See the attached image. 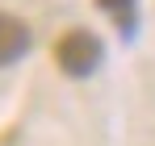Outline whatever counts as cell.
Returning <instances> with one entry per match:
<instances>
[{"mask_svg": "<svg viewBox=\"0 0 155 146\" xmlns=\"http://www.w3.org/2000/svg\"><path fill=\"white\" fill-rule=\"evenodd\" d=\"M54 63H59V71L71 75V79H88L105 63V42L92 29H67L54 42Z\"/></svg>", "mask_w": 155, "mask_h": 146, "instance_id": "6da1fadb", "label": "cell"}, {"mask_svg": "<svg viewBox=\"0 0 155 146\" xmlns=\"http://www.w3.org/2000/svg\"><path fill=\"white\" fill-rule=\"evenodd\" d=\"M25 50H29V25L13 13H0V67L17 63Z\"/></svg>", "mask_w": 155, "mask_h": 146, "instance_id": "7a4b0ae2", "label": "cell"}, {"mask_svg": "<svg viewBox=\"0 0 155 146\" xmlns=\"http://www.w3.org/2000/svg\"><path fill=\"white\" fill-rule=\"evenodd\" d=\"M105 13L117 21V29H122V38H130L134 29H138V0H97Z\"/></svg>", "mask_w": 155, "mask_h": 146, "instance_id": "3957f363", "label": "cell"}]
</instances>
